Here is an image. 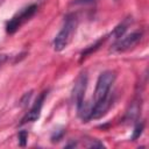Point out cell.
Segmentation results:
<instances>
[{"instance_id": "4fadbf2b", "label": "cell", "mask_w": 149, "mask_h": 149, "mask_svg": "<svg viewBox=\"0 0 149 149\" xmlns=\"http://www.w3.org/2000/svg\"><path fill=\"white\" fill-rule=\"evenodd\" d=\"M92 0H74L73 3H83V2H91Z\"/></svg>"}, {"instance_id": "ba28073f", "label": "cell", "mask_w": 149, "mask_h": 149, "mask_svg": "<svg viewBox=\"0 0 149 149\" xmlns=\"http://www.w3.org/2000/svg\"><path fill=\"white\" fill-rule=\"evenodd\" d=\"M143 128H144V125H143L142 122H139V123L135 126V128H134V130H133V135H132V140H133V141L137 140V139L142 135Z\"/></svg>"}, {"instance_id": "3957f363", "label": "cell", "mask_w": 149, "mask_h": 149, "mask_svg": "<svg viewBox=\"0 0 149 149\" xmlns=\"http://www.w3.org/2000/svg\"><path fill=\"white\" fill-rule=\"evenodd\" d=\"M37 10V6L35 3L29 5L27 7H24L23 9H21L16 15H14L6 24V31L8 34H14L17 29H20V27L22 24H24Z\"/></svg>"}, {"instance_id": "8992f818", "label": "cell", "mask_w": 149, "mask_h": 149, "mask_svg": "<svg viewBox=\"0 0 149 149\" xmlns=\"http://www.w3.org/2000/svg\"><path fill=\"white\" fill-rule=\"evenodd\" d=\"M45 95H47V92H42L38 98L36 99V101L34 102V105L31 106V108L27 112V114L24 115V118L22 119L21 123H27V122H34L36 121L40 115H41V111H42V107H43V102H44V99H45Z\"/></svg>"}, {"instance_id": "7c38bea8", "label": "cell", "mask_w": 149, "mask_h": 149, "mask_svg": "<svg viewBox=\"0 0 149 149\" xmlns=\"http://www.w3.org/2000/svg\"><path fill=\"white\" fill-rule=\"evenodd\" d=\"M88 147H91V148H97V147H98V148H101V147H104V144L100 143V142H92Z\"/></svg>"}, {"instance_id": "277c9868", "label": "cell", "mask_w": 149, "mask_h": 149, "mask_svg": "<svg viewBox=\"0 0 149 149\" xmlns=\"http://www.w3.org/2000/svg\"><path fill=\"white\" fill-rule=\"evenodd\" d=\"M142 40V31H133L128 35H123L119 40L115 41V43L112 45L111 51L112 52H123L127 50L133 49L135 45L139 44V42Z\"/></svg>"}, {"instance_id": "6da1fadb", "label": "cell", "mask_w": 149, "mask_h": 149, "mask_svg": "<svg viewBox=\"0 0 149 149\" xmlns=\"http://www.w3.org/2000/svg\"><path fill=\"white\" fill-rule=\"evenodd\" d=\"M76 26H77L76 16L72 14L68 15L64 20V24H63L62 29L58 31V34L56 35V37L54 40V49L56 51H62L68 47V44L71 40V36L73 35V33L76 30Z\"/></svg>"}, {"instance_id": "5b68a950", "label": "cell", "mask_w": 149, "mask_h": 149, "mask_svg": "<svg viewBox=\"0 0 149 149\" xmlns=\"http://www.w3.org/2000/svg\"><path fill=\"white\" fill-rule=\"evenodd\" d=\"M86 87H87V74L85 72H83L78 76V78L74 83L73 90H72V95H73V100L76 102L77 108H79L84 104Z\"/></svg>"}, {"instance_id": "52a82bcc", "label": "cell", "mask_w": 149, "mask_h": 149, "mask_svg": "<svg viewBox=\"0 0 149 149\" xmlns=\"http://www.w3.org/2000/svg\"><path fill=\"white\" fill-rule=\"evenodd\" d=\"M127 28H128V20H126V21L121 22L119 26H116V27H115V29L113 30L112 35L114 36V38H115V40H119L120 37H122V36L125 35V33H126Z\"/></svg>"}, {"instance_id": "5bb4252c", "label": "cell", "mask_w": 149, "mask_h": 149, "mask_svg": "<svg viewBox=\"0 0 149 149\" xmlns=\"http://www.w3.org/2000/svg\"><path fill=\"white\" fill-rule=\"evenodd\" d=\"M76 146H77V143H76V142H71V143L66 144L65 147H66V148H69V147H76Z\"/></svg>"}, {"instance_id": "7a4b0ae2", "label": "cell", "mask_w": 149, "mask_h": 149, "mask_svg": "<svg viewBox=\"0 0 149 149\" xmlns=\"http://www.w3.org/2000/svg\"><path fill=\"white\" fill-rule=\"evenodd\" d=\"M115 77H116V74L112 70H106L99 74L97 85H95V90H94L93 104L99 102L100 100L105 99L111 93V87L115 80Z\"/></svg>"}, {"instance_id": "8fae6325", "label": "cell", "mask_w": 149, "mask_h": 149, "mask_svg": "<svg viewBox=\"0 0 149 149\" xmlns=\"http://www.w3.org/2000/svg\"><path fill=\"white\" fill-rule=\"evenodd\" d=\"M8 59V56L7 55H3V54H0V66Z\"/></svg>"}, {"instance_id": "30bf717a", "label": "cell", "mask_w": 149, "mask_h": 149, "mask_svg": "<svg viewBox=\"0 0 149 149\" xmlns=\"http://www.w3.org/2000/svg\"><path fill=\"white\" fill-rule=\"evenodd\" d=\"M31 94H33V91H30V92H27V93L23 95V98L21 99V104H22V105H27V102L29 101V99H30Z\"/></svg>"}, {"instance_id": "9c48e42d", "label": "cell", "mask_w": 149, "mask_h": 149, "mask_svg": "<svg viewBox=\"0 0 149 149\" xmlns=\"http://www.w3.org/2000/svg\"><path fill=\"white\" fill-rule=\"evenodd\" d=\"M17 139H19V144L21 147H24L27 143V140H28V133L26 130H21L17 135Z\"/></svg>"}]
</instances>
